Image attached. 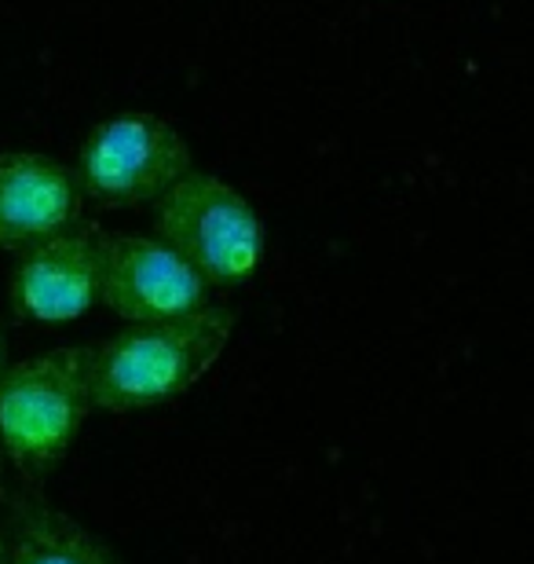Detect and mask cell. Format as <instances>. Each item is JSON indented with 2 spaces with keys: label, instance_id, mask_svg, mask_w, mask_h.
<instances>
[{
  "label": "cell",
  "instance_id": "obj_1",
  "mask_svg": "<svg viewBox=\"0 0 534 564\" xmlns=\"http://www.w3.org/2000/svg\"><path fill=\"white\" fill-rule=\"evenodd\" d=\"M235 334L231 308H195L173 319L124 323L92 348V408L146 411L184 400L216 367Z\"/></svg>",
  "mask_w": 534,
  "mask_h": 564
},
{
  "label": "cell",
  "instance_id": "obj_2",
  "mask_svg": "<svg viewBox=\"0 0 534 564\" xmlns=\"http://www.w3.org/2000/svg\"><path fill=\"white\" fill-rule=\"evenodd\" d=\"M92 414V348L66 345L0 370V455L30 480L70 455Z\"/></svg>",
  "mask_w": 534,
  "mask_h": 564
},
{
  "label": "cell",
  "instance_id": "obj_3",
  "mask_svg": "<svg viewBox=\"0 0 534 564\" xmlns=\"http://www.w3.org/2000/svg\"><path fill=\"white\" fill-rule=\"evenodd\" d=\"M154 231L209 290L242 286L264 261V224L253 202L201 169L184 173L154 202Z\"/></svg>",
  "mask_w": 534,
  "mask_h": 564
},
{
  "label": "cell",
  "instance_id": "obj_4",
  "mask_svg": "<svg viewBox=\"0 0 534 564\" xmlns=\"http://www.w3.org/2000/svg\"><path fill=\"white\" fill-rule=\"evenodd\" d=\"M190 169L195 162L179 129L157 115L132 110L88 132L74 176L85 202H96L99 209H140L154 206Z\"/></svg>",
  "mask_w": 534,
  "mask_h": 564
},
{
  "label": "cell",
  "instance_id": "obj_5",
  "mask_svg": "<svg viewBox=\"0 0 534 564\" xmlns=\"http://www.w3.org/2000/svg\"><path fill=\"white\" fill-rule=\"evenodd\" d=\"M99 304L124 323L173 319L209 304V286L151 235L99 231Z\"/></svg>",
  "mask_w": 534,
  "mask_h": 564
},
{
  "label": "cell",
  "instance_id": "obj_6",
  "mask_svg": "<svg viewBox=\"0 0 534 564\" xmlns=\"http://www.w3.org/2000/svg\"><path fill=\"white\" fill-rule=\"evenodd\" d=\"M99 228H77L19 253L11 308L30 323H74L99 304Z\"/></svg>",
  "mask_w": 534,
  "mask_h": 564
},
{
  "label": "cell",
  "instance_id": "obj_7",
  "mask_svg": "<svg viewBox=\"0 0 534 564\" xmlns=\"http://www.w3.org/2000/svg\"><path fill=\"white\" fill-rule=\"evenodd\" d=\"M85 195L74 169L33 151L0 154V250L22 253L81 224Z\"/></svg>",
  "mask_w": 534,
  "mask_h": 564
},
{
  "label": "cell",
  "instance_id": "obj_8",
  "mask_svg": "<svg viewBox=\"0 0 534 564\" xmlns=\"http://www.w3.org/2000/svg\"><path fill=\"white\" fill-rule=\"evenodd\" d=\"M4 564H121L74 513L44 499H19L4 535Z\"/></svg>",
  "mask_w": 534,
  "mask_h": 564
},
{
  "label": "cell",
  "instance_id": "obj_9",
  "mask_svg": "<svg viewBox=\"0 0 534 564\" xmlns=\"http://www.w3.org/2000/svg\"><path fill=\"white\" fill-rule=\"evenodd\" d=\"M0 564H4V535H0Z\"/></svg>",
  "mask_w": 534,
  "mask_h": 564
},
{
  "label": "cell",
  "instance_id": "obj_10",
  "mask_svg": "<svg viewBox=\"0 0 534 564\" xmlns=\"http://www.w3.org/2000/svg\"><path fill=\"white\" fill-rule=\"evenodd\" d=\"M0 469H4V455H0Z\"/></svg>",
  "mask_w": 534,
  "mask_h": 564
},
{
  "label": "cell",
  "instance_id": "obj_11",
  "mask_svg": "<svg viewBox=\"0 0 534 564\" xmlns=\"http://www.w3.org/2000/svg\"><path fill=\"white\" fill-rule=\"evenodd\" d=\"M0 370H4V367H0Z\"/></svg>",
  "mask_w": 534,
  "mask_h": 564
}]
</instances>
